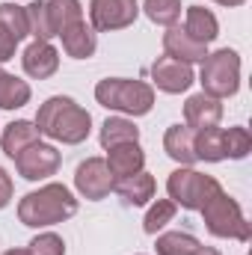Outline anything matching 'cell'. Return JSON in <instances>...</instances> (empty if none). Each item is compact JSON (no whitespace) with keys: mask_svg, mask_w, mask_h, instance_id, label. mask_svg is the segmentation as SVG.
Here are the masks:
<instances>
[{"mask_svg":"<svg viewBox=\"0 0 252 255\" xmlns=\"http://www.w3.org/2000/svg\"><path fill=\"white\" fill-rule=\"evenodd\" d=\"M36 128L42 136H51L65 145H77L89 136L92 130V116L68 95H54L48 98L39 113H36Z\"/></svg>","mask_w":252,"mask_h":255,"instance_id":"1","label":"cell"},{"mask_svg":"<svg viewBox=\"0 0 252 255\" xmlns=\"http://www.w3.org/2000/svg\"><path fill=\"white\" fill-rule=\"evenodd\" d=\"M77 214V199L65 184H45L39 190L27 193L18 202V220L30 229H48L65 223L68 217Z\"/></svg>","mask_w":252,"mask_h":255,"instance_id":"2","label":"cell"},{"mask_svg":"<svg viewBox=\"0 0 252 255\" xmlns=\"http://www.w3.org/2000/svg\"><path fill=\"white\" fill-rule=\"evenodd\" d=\"M95 101L107 110L125 113V116H145L154 107V89L142 80L127 77H104L95 86Z\"/></svg>","mask_w":252,"mask_h":255,"instance_id":"3","label":"cell"},{"mask_svg":"<svg viewBox=\"0 0 252 255\" xmlns=\"http://www.w3.org/2000/svg\"><path fill=\"white\" fill-rule=\"evenodd\" d=\"M199 211H202L205 229L214 238H232V241H241V244H247L252 238V229L247 223V217H244V211H241V205L226 190L214 193Z\"/></svg>","mask_w":252,"mask_h":255,"instance_id":"4","label":"cell"},{"mask_svg":"<svg viewBox=\"0 0 252 255\" xmlns=\"http://www.w3.org/2000/svg\"><path fill=\"white\" fill-rule=\"evenodd\" d=\"M202 92L211 98H232L241 89V54L232 48H220L202 60L199 74Z\"/></svg>","mask_w":252,"mask_h":255,"instance_id":"5","label":"cell"},{"mask_svg":"<svg viewBox=\"0 0 252 255\" xmlns=\"http://www.w3.org/2000/svg\"><path fill=\"white\" fill-rule=\"evenodd\" d=\"M166 190H169V199L175 205H181L187 211H199L214 193H220L223 187H220V181L214 175H202V172H196L190 166H181V169H175L169 175Z\"/></svg>","mask_w":252,"mask_h":255,"instance_id":"6","label":"cell"},{"mask_svg":"<svg viewBox=\"0 0 252 255\" xmlns=\"http://www.w3.org/2000/svg\"><path fill=\"white\" fill-rule=\"evenodd\" d=\"M136 15H139L136 0H89L92 30H98V33L125 30L136 21Z\"/></svg>","mask_w":252,"mask_h":255,"instance_id":"7","label":"cell"},{"mask_svg":"<svg viewBox=\"0 0 252 255\" xmlns=\"http://www.w3.org/2000/svg\"><path fill=\"white\" fill-rule=\"evenodd\" d=\"M60 151L54 148V145H48V142H33V145H27L18 157H15V169H18V175L21 178H27V181H42V178H51V175H57V169H60Z\"/></svg>","mask_w":252,"mask_h":255,"instance_id":"8","label":"cell"},{"mask_svg":"<svg viewBox=\"0 0 252 255\" xmlns=\"http://www.w3.org/2000/svg\"><path fill=\"white\" fill-rule=\"evenodd\" d=\"M74 187L89 202L104 199L107 193L113 190V175L107 169V160L104 157H86L77 166V172H74Z\"/></svg>","mask_w":252,"mask_h":255,"instance_id":"9","label":"cell"},{"mask_svg":"<svg viewBox=\"0 0 252 255\" xmlns=\"http://www.w3.org/2000/svg\"><path fill=\"white\" fill-rule=\"evenodd\" d=\"M151 80L160 92H169V95H178V92H187L193 86V68L190 63L181 60H172V57H157L151 65Z\"/></svg>","mask_w":252,"mask_h":255,"instance_id":"10","label":"cell"},{"mask_svg":"<svg viewBox=\"0 0 252 255\" xmlns=\"http://www.w3.org/2000/svg\"><path fill=\"white\" fill-rule=\"evenodd\" d=\"M21 65H24V71H27L30 77L45 80V77H51V74L60 68V51H57L51 42H39V39H36L33 45L24 48Z\"/></svg>","mask_w":252,"mask_h":255,"instance_id":"11","label":"cell"},{"mask_svg":"<svg viewBox=\"0 0 252 255\" xmlns=\"http://www.w3.org/2000/svg\"><path fill=\"white\" fill-rule=\"evenodd\" d=\"M223 119V104L220 98H211L205 92L190 95L184 104V125L190 130H202V128H217Z\"/></svg>","mask_w":252,"mask_h":255,"instance_id":"12","label":"cell"},{"mask_svg":"<svg viewBox=\"0 0 252 255\" xmlns=\"http://www.w3.org/2000/svg\"><path fill=\"white\" fill-rule=\"evenodd\" d=\"M142 166H145V151L139 148V142H122V145L107 148V169H110L113 181L127 178L133 172H142Z\"/></svg>","mask_w":252,"mask_h":255,"instance_id":"13","label":"cell"},{"mask_svg":"<svg viewBox=\"0 0 252 255\" xmlns=\"http://www.w3.org/2000/svg\"><path fill=\"white\" fill-rule=\"evenodd\" d=\"M60 39H63V51L71 60H89V57L95 54V48H98L95 30L86 24V18L68 24L63 33H60Z\"/></svg>","mask_w":252,"mask_h":255,"instance_id":"14","label":"cell"},{"mask_svg":"<svg viewBox=\"0 0 252 255\" xmlns=\"http://www.w3.org/2000/svg\"><path fill=\"white\" fill-rule=\"evenodd\" d=\"M163 51H166V57L181 60V63H202L208 57V45L190 39L181 27H169L163 33Z\"/></svg>","mask_w":252,"mask_h":255,"instance_id":"15","label":"cell"},{"mask_svg":"<svg viewBox=\"0 0 252 255\" xmlns=\"http://www.w3.org/2000/svg\"><path fill=\"white\" fill-rule=\"evenodd\" d=\"M113 190L125 199V205L139 208V205H148V202L154 199L157 184H154V178H151L148 172H133V175H127V178L113 181Z\"/></svg>","mask_w":252,"mask_h":255,"instance_id":"16","label":"cell"},{"mask_svg":"<svg viewBox=\"0 0 252 255\" xmlns=\"http://www.w3.org/2000/svg\"><path fill=\"white\" fill-rule=\"evenodd\" d=\"M39 128L36 122H27V119H15V122H9V125L3 128V136H0V142H3V151H6V157H18L27 145H33V142H39Z\"/></svg>","mask_w":252,"mask_h":255,"instance_id":"17","label":"cell"},{"mask_svg":"<svg viewBox=\"0 0 252 255\" xmlns=\"http://www.w3.org/2000/svg\"><path fill=\"white\" fill-rule=\"evenodd\" d=\"M193 133H196V130H190L187 125H172V128H166V133H163V151H166L175 163H181V166L196 163Z\"/></svg>","mask_w":252,"mask_h":255,"instance_id":"18","label":"cell"},{"mask_svg":"<svg viewBox=\"0 0 252 255\" xmlns=\"http://www.w3.org/2000/svg\"><path fill=\"white\" fill-rule=\"evenodd\" d=\"M184 33L190 39L202 42V45H211L217 36H220V24H217V15L205 6H190L187 9V21H184Z\"/></svg>","mask_w":252,"mask_h":255,"instance_id":"19","label":"cell"},{"mask_svg":"<svg viewBox=\"0 0 252 255\" xmlns=\"http://www.w3.org/2000/svg\"><path fill=\"white\" fill-rule=\"evenodd\" d=\"M193 148H196V160H208V163L226 160V130L223 128L196 130L193 133Z\"/></svg>","mask_w":252,"mask_h":255,"instance_id":"20","label":"cell"},{"mask_svg":"<svg viewBox=\"0 0 252 255\" xmlns=\"http://www.w3.org/2000/svg\"><path fill=\"white\" fill-rule=\"evenodd\" d=\"M30 95H33V89L27 80L0 68V110H18V107L30 104Z\"/></svg>","mask_w":252,"mask_h":255,"instance_id":"21","label":"cell"},{"mask_svg":"<svg viewBox=\"0 0 252 255\" xmlns=\"http://www.w3.org/2000/svg\"><path fill=\"white\" fill-rule=\"evenodd\" d=\"M101 145L104 148H113V145H122V142H139V128L133 125L130 119L122 116H110L104 125H101Z\"/></svg>","mask_w":252,"mask_h":255,"instance_id":"22","label":"cell"},{"mask_svg":"<svg viewBox=\"0 0 252 255\" xmlns=\"http://www.w3.org/2000/svg\"><path fill=\"white\" fill-rule=\"evenodd\" d=\"M27 12V27H30V36H36L39 42H51L57 33H54V24H51V12H48V0H33L30 6H24Z\"/></svg>","mask_w":252,"mask_h":255,"instance_id":"23","label":"cell"},{"mask_svg":"<svg viewBox=\"0 0 252 255\" xmlns=\"http://www.w3.org/2000/svg\"><path fill=\"white\" fill-rule=\"evenodd\" d=\"M202 244L187 235V232H166V235H160L157 238V244H154V250L157 255H196Z\"/></svg>","mask_w":252,"mask_h":255,"instance_id":"24","label":"cell"},{"mask_svg":"<svg viewBox=\"0 0 252 255\" xmlns=\"http://www.w3.org/2000/svg\"><path fill=\"white\" fill-rule=\"evenodd\" d=\"M48 12H51V24H54V33L60 36L68 24L80 21L83 18V6L80 0H48Z\"/></svg>","mask_w":252,"mask_h":255,"instance_id":"25","label":"cell"},{"mask_svg":"<svg viewBox=\"0 0 252 255\" xmlns=\"http://www.w3.org/2000/svg\"><path fill=\"white\" fill-rule=\"evenodd\" d=\"M142 9L154 24L163 27H175V21L181 18V0H145Z\"/></svg>","mask_w":252,"mask_h":255,"instance_id":"26","label":"cell"},{"mask_svg":"<svg viewBox=\"0 0 252 255\" xmlns=\"http://www.w3.org/2000/svg\"><path fill=\"white\" fill-rule=\"evenodd\" d=\"M175 202L172 199H157L151 208H148V214H145V220H142V229H145V235H157L166 223H172V217H175Z\"/></svg>","mask_w":252,"mask_h":255,"instance_id":"27","label":"cell"},{"mask_svg":"<svg viewBox=\"0 0 252 255\" xmlns=\"http://www.w3.org/2000/svg\"><path fill=\"white\" fill-rule=\"evenodd\" d=\"M0 24L21 42L24 36H30V27H27V12L24 6L18 3H0Z\"/></svg>","mask_w":252,"mask_h":255,"instance_id":"28","label":"cell"},{"mask_svg":"<svg viewBox=\"0 0 252 255\" xmlns=\"http://www.w3.org/2000/svg\"><path fill=\"white\" fill-rule=\"evenodd\" d=\"M252 151V136L247 128L235 125L226 130V157H232V160H244L247 154Z\"/></svg>","mask_w":252,"mask_h":255,"instance_id":"29","label":"cell"},{"mask_svg":"<svg viewBox=\"0 0 252 255\" xmlns=\"http://www.w3.org/2000/svg\"><path fill=\"white\" fill-rule=\"evenodd\" d=\"M27 250L30 255H65V241L54 232H45V235H36Z\"/></svg>","mask_w":252,"mask_h":255,"instance_id":"30","label":"cell"},{"mask_svg":"<svg viewBox=\"0 0 252 255\" xmlns=\"http://www.w3.org/2000/svg\"><path fill=\"white\" fill-rule=\"evenodd\" d=\"M15 48H18V39H15V36L0 24V65L9 63V60L15 57Z\"/></svg>","mask_w":252,"mask_h":255,"instance_id":"31","label":"cell"},{"mask_svg":"<svg viewBox=\"0 0 252 255\" xmlns=\"http://www.w3.org/2000/svg\"><path fill=\"white\" fill-rule=\"evenodd\" d=\"M12 193H15V187H12V178H9V172L0 166V208H6V205L12 202Z\"/></svg>","mask_w":252,"mask_h":255,"instance_id":"32","label":"cell"},{"mask_svg":"<svg viewBox=\"0 0 252 255\" xmlns=\"http://www.w3.org/2000/svg\"><path fill=\"white\" fill-rule=\"evenodd\" d=\"M196 255H223V253H220V250H214V247H199Z\"/></svg>","mask_w":252,"mask_h":255,"instance_id":"33","label":"cell"},{"mask_svg":"<svg viewBox=\"0 0 252 255\" xmlns=\"http://www.w3.org/2000/svg\"><path fill=\"white\" fill-rule=\"evenodd\" d=\"M214 3H220V6H244L247 0H214Z\"/></svg>","mask_w":252,"mask_h":255,"instance_id":"34","label":"cell"},{"mask_svg":"<svg viewBox=\"0 0 252 255\" xmlns=\"http://www.w3.org/2000/svg\"><path fill=\"white\" fill-rule=\"evenodd\" d=\"M3 255H30V250H9V253H3Z\"/></svg>","mask_w":252,"mask_h":255,"instance_id":"35","label":"cell"}]
</instances>
